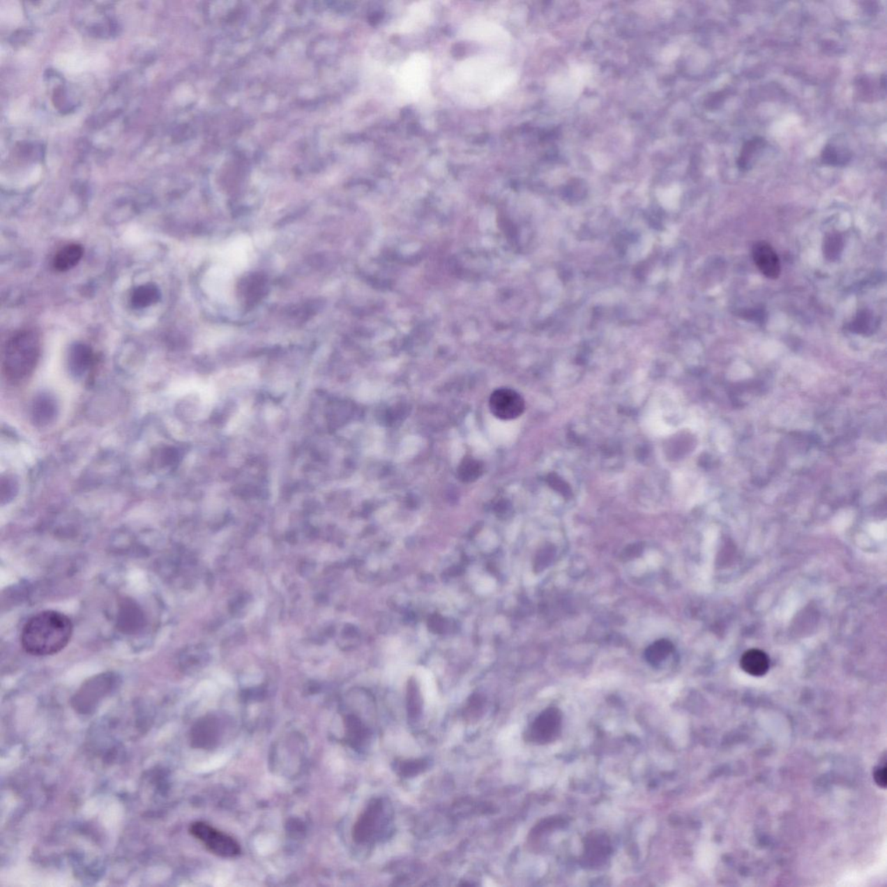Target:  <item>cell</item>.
Listing matches in <instances>:
<instances>
[{
	"label": "cell",
	"instance_id": "cell-36",
	"mask_svg": "<svg viewBox=\"0 0 887 887\" xmlns=\"http://www.w3.org/2000/svg\"><path fill=\"white\" fill-rule=\"evenodd\" d=\"M728 96H729L728 91L716 93V94L713 96V100H711V105H713V108H715V107H716L717 105H720L721 103H724L725 101V99L727 98Z\"/></svg>",
	"mask_w": 887,
	"mask_h": 887
},
{
	"label": "cell",
	"instance_id": "cell-5",
	"mask_svg": "<svg viewBox=\"0 0 887 887\" xmlns=\"http://www.w3.org/2000/svg\"><path fill=\"white\" fill-rule=\"evenodd\" d=\"M76 15L77 26L91 37L109 38L118 33L112 3H84Z\"/></svg>",
	"mask_w": 887,
	"mask_h": 887
},
{
	"label": "cell",
	"instance_id": "cell-11",
	"mask_svg": "<svg viewBox=\"0 0 887 887\" xmlns=\"http://www.w3.org/2000/svg\"><path fill=\"white\" fill-rule=\"evenodd\" d=\"M464 37L471 40L491 45H503L508 35L503 27L487 20H472L464 28Z\"/></svg>",
	"mask_w": 887,
	"mask_h": 887
},
{
	"label": "cell",
	"instance_id": "cell-35",
	"mask_svg": "<svg viewBox=\"0 0 887 887\" xmlns=\"http://www.w3.org/2000/svg\"><path fill=\"white\" fill-rule=\"evenodd\" d=\"M742 316L748 318L750 320L761 321V319H763L764 312L763 310H746L742 314Z\"/></svg>",
	"mask_w": 887,
	"mask_h": 887
},
{
	"label": "cell",
	"instance_id": "cell-7",
	"mask_svg": "<svg viewBox=\"0 0 887 887\" xmlns=\"http://www.w3.org/2000/svg\"><path fill=\"white\" fill-rule=\"evenodd\" d=\"M563 725V714L556 707L547 708L529 725L525 739L535 745H547L556 741Z\"/></svg>",
	"mask_w": 887,
	"mask_h": 887
},
{
	"label": "cell",
	"instance_id": "cell-31",
	"mask_svg": "<svg viewBox=\"0 0 887 887\" xmlns=\"http://www.w3.org/2000/svg\"><path fill=\"white\" fill-rule=\"evenodd\" d=\"M429 629L435 634L442 635L449 628L448 622L439 615H432L428 621Z\"/></svg>",
	"mask_w": 887,
	"mask_h": 887
},
{
	"label": "cell",
	"instance_id": "cell-8",
	"mask_svg": "<svg viewBox=\"0 0 887 887\" xmlns=\"http://www.w3.org/2000/svg\"><path fill=\"white\" fill-rule=\"evenodd\" d=\"M384 817V804L381 799H373L361 814L353 828V839L357 844L370 842L381 829Z\"/></svg>",
	"mask_w": 887,
	"mask_h": 887
},
{
	"label": "cell",
	"instance_id": "cell-15",
	"mask_svg": "<svg viewBox=\"0 0 887 887\" xmlns=\"http://www.w3.org/2000/svg\"><path fill=\"white\" fill-rule=\"evenodd\" d=\"M347 741L355 750H361L370 741V729L355 715H349L345 720Z\"/></svg>",
	"mask_w": 887,
	"mask_h": 887
},
{
	"label": "cell",
	"instance_id": "cell-22",
	"mask_svg": "<svg viewBox=\"0 0 887 887\" xmlns=\"http://www.w3.org/2000/svg\"><path fill=\"white\" fill-rule=\"evenodd\" d=\"M767 142L763 137H753L747 141L743 144L741 153L738 159V167L740 170L746 171L750 169L753 165L755 156L759 153L761 149L765 148Z\"/></svg>",
	"mask_w": 887,
	"mask_h": 887
},
{
	"label": "cell",
	"instance_id": "cell-14",
	"mask_svg": "<svg viewBox=\"0 0 887 887\" xmlns=\"http://www.w3.org/2000/svg\"><path fill=\"white\" fill-rule=\"evenodd\" d=\"M752 256L755 264L764 276L776 279L781 273V264L775 250L768 243L759 241L754 245Z\"/></svg>",
	"mask_w": 887,
	"mask_h": 887
},
{
	"label": "cell",
	"instance_id": "cell-20",
	"mask_svg": "<svg viewBox=\"0 0 887 887\" xmlns=\"http://www.w3.org/2000/svg\"><path fill=\"white\" fill-rule=\"evenodd\" d=\"M160 292L158 287L153 284L139 286L132 292L130 302L135 309H144L159 301Z\"/></svg>",
	"mask_w": 887,
	"mask_h": 887
},
{
	"label": "cell",
	"instance_id": "cell-9",
	"mask_svg": "<svg viewBox=\"0 0 887 887\" xmlns=\"http://www.w3.org/2000/svg\"><path fill=\"white\" fill-rule=\"evenodd\" d=\"M490 409L500 420H513L523 414L524 400L520 393L510 388L495 390L490 397Z\"/></svg>",
	"mask_w": 887,
	"mask_h": 887
},
{
	"label": "cell",
	"instance_id": "cell-3",
	"mask_svg": "<svg viewBox=\"0 0 887 887\" xmlns=\"http://www.w3.org/2000/svg\"><path fill=\"white\" fill-rule=\"evenodd\" d=\"M40 355V342L33 331H23L7 342L3 370L10 381H20L33 372Z\"/></svg>",
	"mask_w": 887,
	"mask_h": 887
},
{
	"label": "cell",
	"instance_id": "cell-32",
	"mask_svg": "<svg viewBox=\"0 0 887 887\" xmlns=\"http://www.w3.org/2000/svg\"><path fill=\"white\" fill-rule=\"evenodd\" d=\"M549 483L554 490H556L557 492H559L565 496L570 494V490L568 488V486L566 485V484H565L561 478L556 477H556H554V475L550 476Z\"/></svg>",
	"mask_w": 887,
	"mask_h": 887
},
{
	"label": "cell",
	"instance_id": "cell-1",
	"mask_svg": "<svg viewBox=\"0 0 887 887\" xmlns=\"http://www.w3.org/2000/svg\"><path fill=\"white\" fill-rule=\"evenodd\" d=\"M514 77L513 71L500 57L478 56L457 63L446 86L463 103L485 105L499 99Z\"/></svg>",
	"mask_w": 887,
	"mask_h": 887
},
{
	"label": "cell",
	"instance_id": "cell-2",
	"mask_svg": "<svg viewBox=\"0 0 887 887\" xmlns=\"http://www.w3.org/2000/svg\"><path fill=\"white\" fill-rule=\"evenodd\" d=\"M73 635L70 619L60 612L47 610L34 615L24 626L21 644L33 656H49L59 653L69 644Z\"/></svg>",
	"mask_w": 887,
	"mask_h": 887
},
{
	"label": "cell",
	"instance_id": "cell-24",
	"mask_svg": "<svg viewBox=\"0 0 887 887\" xmlns=\"http://www.w3.org/2000/svg\"><path fill=\"white\" fill-rule=\"evenodd\" d=\"M485 471L484 464L474 457H467L461 461L457 467V478L463 483L475 482L481 477Z\"/></svg>",
	"mask_w": 887,
	"mask_h": 887
},
{
	"label": "cell",
	"instance_id": "cell-26",
	"mask_svg": "<svg viewBox=\"0 0 887 887\" xmlns=\"http://www.w3.org/2000/svg\"><path fill=\"white\" fill-rule=\"evenodd\" d=\"M428 767L429 761L425 758L400 760L395 763L396 773L403 778H414L427 771Z\"/></svg>",
	"mask_w": 887,
	"mask_h": 887
},
{
	"label": "cell",
	"instance_id": "cell-6",
	"mask_svg": "<svg viewBox=\"0 0 887 887\" xmlns=\"http://www.w3.org/2000/svg\"><path fill=\"white\" fill-rule=\"evenodd\" d=\"M191 835L204 844L211 853L222 858H234L241 852L238 842L227 833L217 831L202 821H197L190 827Z\"/></svg>",
	"mask_w": 887,
	"mask_h": 887
},
{
	"label": "cell",
	"instance_id": "cell-37",
	"mask_svg": "<svg viewBox=\"0 0 887 887\" xmlns=\"http://www.w3.org/2000/svg\"><path fill=\"white\" fill-rule=\"evenodd\" d=\"M496 513L502 515L509 511L510 506H507V503L506 502V501H502V502H499L498 503V506H496Z\"/></svg>",
	"mask_w": 887,
	"mask_h": 887
},
{
	"label": "cell",
	"instance_id": "cell-25",
	"mask_svg": "<svg viewBox=\"0 0 887 887\" xmlns=\"http://www.w3.org/2000/svg\"><path fill=\"white\" fill-rule=\"evenodd\" d=\"M423 708L420 688L416 679L411 678L407 685V710L410 720L416 721L420 718Z\"/></svg>",
	"mask_w": 887,
	"mask_h": 887
},
{
	"label": "cell",
	"instance_id": "cell-23",
	"mask_svg": "<svg viewBox=\"0 0 887 887\" xmlns=\"http://www.w3.org/2000/svg\"><path fill=\"white\" fill-rule=\"evenodd\" d=\"M674 650V644L670 640L665 639L657 640L646 649V660L653 667H658L671 655Z\"/></svg>",
	"mask_w": 887,
	"mask_h": 887
},
{
	"label": "cell",
	"instance_id": "cell-4",
	"mask_svg": "<svg viewBox=\"0 0 887 887\" xmlns=\"http://www.w3.org/2000/svg\"><path fill=\"white\" fill-rule=\"evenodd\" d=\"M431 73V62L427 56L416 53L409 57L396 75V83L402 98L409 101L421 98L428 89Z\"/></svg>",
	"mask_w": 887,
	"mask_h": 887
},
{
	"label": "cell",
	"instance_id": "cell-13",
	"mask_svg": "<svg viewBox=\"0 0 887 887\" xmlns=\"http://www.w3.org/2000/svg\"><path fill=\"white\" fill-rule=\"evenodd\" d=\"M252 250L249 239L239 238L229 244L220 254V266L232 271L243 269L248 264L249 254Z\"/></svg>",
	"mask_w": 887,
	"mask_h": 887
},
{
	"label": "cell",
	"instance_id": "cell-18",
	"mask_svg": "<svg viewBox=\"0 0 887 887\" xmlns=\"http://www.w3.org/2000/svg\"><path fill=\"white\" fill-rule=\"evenodd\" d=\"M93 355L88 346L77 343L70 350L69 367L71 373L81 377L91 366Z\"/></svg>",
	"mask_w": 887,
	"mask_h": 887
},
{
	"label": "cell",
	"instance_id": "cell-19",
	"mask_svg": "<svg viewBox=\"0 0 887 887\" xmlns=\"http://www.w3.org/2000/svg\"><path fill=\"white\" fill-rule=\"evenodd\" d=\"M84 255V248L77 244H70L61 249L53 260V266L59 271L73 269L80 262Z\"/></svg>",
	"mask_w": 887,
	"mask_h": 887
},
{
	"label": "cell",
	"instance_id": "cell-34",
	"mask_svg": "<svg viewBox=\"0 0 887 887\" xmlns=\"http://www.w3.org/2000/svg\"><path fill=\"white\" fill-rule=\"evenodd\" d=\"M549 552L550 550H549L548 554H547L546 550H545V553L540 554V556H538V558H536V560H538L536 564V567L538 568L542 567L541 570H543V568H545V566H547V565L549 564L550 560H552L550 559V558L552 557V554Z\"/></svg>",
	"mask_w": 887,
	"mask_h": 887
},
{
	"label": "cell",
	"instance_id": "cell-12",
	"mask_svg": "<svg viewBox=\"0 0 887 887\" xmlns=\"http://www.w3.org/2000/svg\"><path fill=\"white\" fill-rule=\"evenodd\" d=\"M222 734V726L214 717L204 718L196 722L191 731L192 745L199 749H212Z\"/></svg>",
	"mask_w": 887,
	"mask_h": 887
},
{
	"label": "cell",
	"instance_id": "cell-17",
	"mask_svg": "<svg viewBox=\"0 0 887 887\" xmlns=\"http://www.w3.org/2000/svg\"><path fill=\"white\" fill-rule=\"evenodd\" d=\"M740 664L743 671L755 677L766 674L770 669V659L767 654L758 649H751L743 653Z\"/></svg>",
	"mask_w": 887,
	"mask_h": 887
},
{
	"label": "cell",
	"instance_id": "cell-30",
	"mask_svg": "<svg viewBox=\"0 0 887 887\" xmlns=\"http://www.w3.org/2000/svg\"><path fill=\"white\" fill-rule=\"evenodd\" d=\"M843 238L839 234L828 235L825 239L824 252L828 259L835 261L839 259L843 249Z\"/></svg>",
	"mask_w": 887,
	"mask_h": 887
},
{
	"label": "cell",
	"instance_id": "cell-29",
	"mask_svg": "<svg viewBox=\"0 0 887 887\" xmlns=\"http://www.w3.org/2000/svg\"><path fill=\"white\" fill-rule=\"evenodd\" d=\"M485 699L479 694H473L471 696L468 701L467 706L464 710V720L473 722L480 720L484 711Z\"/></svg>",
	"mask_w": 887,
	"mask_h": 887
},
{
	"label": "cell",
	"instance_id": "cell-28",
	"mask_svg": "<svg viewBox=\"0 0 887 887\" xmlns=\"http://www.w3.org/2000/svg\"><path fill=\"white\" fill-rule=\"evenodd\" d=\"M878 321L869 310H861L849 325V330L857 334L870 335L877 327Z\"/></svg>",
	"mask_w": 887,
	"mask_h": 887
},
{
	"label": "cell",
	"instance_id": "cell-16",
	"mask_svg": "<svg viewBox=\"0 0 887 887\" xmlns=\"http://www.w3.org/2000/svg\"><path fill=\"white\" fill-rule=\"evenodd\" d=\"M56 413V402L52 396L42 393L36 397L31 407V417L36 424L47 425L54 420Z\"/></svg>",
	"mask_w": 887,
	"mask_h": 887
},
{
	"label": "cell",
	"instance_id": "cell-33",
	"mask_svg": "<svg viewBox=\"0 0 887 887\" xmlns=\"http://www.w3.org/2000/svg\"><path fill=\"white\" fill-rule=\"evenodd\" d=\"M874 779L879 787L885 789L886 787V768L881 767L877 768L874 773Z\"/></svg>",
	"mask_w": 887,
	"mask_h": 887
},
{
	"label": "cell",
	"instance_id": "cell-27",
	"mask_svg": "<svg viewBox=\"0 0 887 887\" xmlns=\"http://www.w3.org/2000/svg\"><path fill=\"white\" fill-rule=\"evenodd\" d=\"M852 158V155L849 150L843 149H838L835 146L828 144L824 146L821 152V162L825 165L838 167L845 166Z\"/></svg>",
	"mask_w": 887,
	"mask_h": 887
},
{
	"label": "cell",
	"instance_id": "cell-21",
	"mask_svg": "<svg viewBox=\"0 0 887 887\" xmlns=\"http://www.w3.org/2000/svg\"><path fill=\"white\" fill-rule=\"evenodd\" d=\"M431 7L427 3H418L410 7L405 19L402 24V31H412L418 27L423 26L430 17Z\"/></svg>",
	"mask_w": 887,
	"mask_h": 887
},
{
	"label": "cell",
	"instance_id": "cell-10",
	"mask_svg": "<svg viewBox=\"0 0 887 887\" xmlns=\"http://www.w3.org/2000/svg\"><path fill=\"white\" fill-rule=\"evenodd\" d=\"M611 853V842L606 833L592 832L586 837L582 861L588 867H602L609 860Z\"/></svg>",
	"mask_w": 887,
	"mask_h": 887
}]
</instances>
